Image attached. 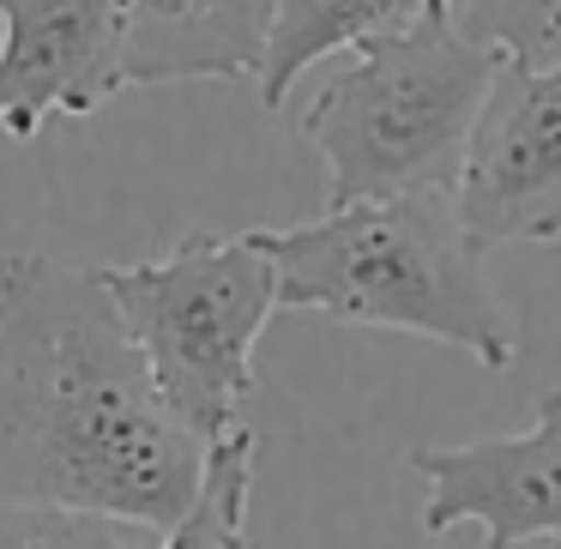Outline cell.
I'll return each instance as SVG.
<instances>
[{"label":"cell","instance_id":"cell-11","mask_svg":"<svg viewBox=\"0 0 561 549\" xmlns=\"http://www.w3.org/2000/svg\"><path fill=\"white\" fill-rule=\"evenodd\" d=\"M447 19L501 61H561V0H447Z\"/></svg>","mask_w":561,"mask_h":549},{"label":"cell","instance_id":"cell-9","mask_svg":"<svg viewBox=\"0 0 561 549\" xmlns=\"http://www.w3.org/2000/svg\"><path fill=\"white\" fill-rule=\"evenodd\" d=\"M435 7L440 0H278L272 49L254 79L260 103L284 110L308 67H320L327 55H356L380 37H399V31H411Z\"/></svg>","mask_w":561,"mask_h":549},{"label":"cell","instance_id":"cell-12","mask_svg":"<svg viewBox=\"0 0 561 549\" xmlns=\"http://www.w3.org/2000/svg\"><path fill=\"white\" fill-rule=\"evenodd\" d=\"M163 537L146 525L91 519V513L0 507V549H158Z\"/></svg>","mask_w":561,"mask_h":549},{"label":"cell","instance_id":"cell-7","mask_svg":"<svg viewBox=\"0 0 561 549\" xmlns=\"http://www.w3.org/2000/svg\"><path fill=\"white\" fill-rule=\"evenodd\" d=\"M411 471L423 477V531L483 525V549H513L531 537L561 544V387L537 399L525 435L416 447Z\"/></svg>","mask_w":561,"mask_h":549},{"label":"cell","instance_id":"cell-3","mask_svg":"<svg viewBox=\"0 0 561 549\" xmlns=\"http://www.w3.org/2000/svg\"><path fill=\"white\" fill-rule=\"evenodd\" d=\"M495 73L501 55L453 25L447 0L399 37L356 49L296 115V134L327 163V199L453 194Z\"/></svg>","mask_w":561,"mask_h":549},{"label":"cell","instance_id":"cell-2","mask_svg":"<svg viewBox=\"0 0 561 549\" xmlns=\"http://www.w3.org/2000/svg\"><path fill=\"white\" fill-rule=\"evenodd\" d=\"M278 266V308H314L344 327H387L513 368L519 339L483 272V248L453 194L327 206L296 230H260Z\"/></svg>","mask_w":561,"mask_h":549},{"label":"cell","instance_id":"cell-4","mask_svg":"<svg viewBox=\"0 0 561 549\" xmlns=\"http://www.w3.org/2000/svg\"><path fill=\"white\" fill-rule=\"evenodd\" d=\"M122 327L146 351L151 380L199 441L242 428L254 392V344L278 308V266L260 230L187 236L158 260L103 266Z\"/></svg>","mask_w":561,"mask_h":549},{"label":"cell","instance_id":"cell-8","mask_svg":"<svg viewBox=\"0 0 561 549\" xmlns=\"http://www.w3.org/2000/svg\"><path fill=\"white\" fill-rule=\"evenodd\" d=\"M278 0H127V85L260 79Z\"/></svg>","mask_w":561,"mask_h":549},{"label":"cell","instance_id":"cell-13","mask_svg":"<svg viewBox=\"0 0 561 549\" xmlns=\"http://www.w3.org/2000/svg\"><path fill=\"white\" fill-rule=\"evenodd\" d=\"M556 549H561V544H556Z\"/></svg>","mask_w":561,"mask_h":549},{"label":"cell","instance_id":"cell-6","mask_svg":"<svg viewBox=\"0 0 561 549\" xmlns=\"http://www.w3.org/2000/svg\"><path fill=\"white\" fill-rule=\"evenodd\" d=\"M127 49V0H0V134L37 139L55 115H98Z\"/></svg>","mask_w":561,"mask_h":549},{"label":"cell","instance_id":"cell-10","mask_svg":"<svg viewBox=\"0 0 561 549\" xmlns=\"http://www.w3.org/2000/svg\"><path fill=\"white\" fill-rule=\"evenodd\" d=\"M248 495H254V428L242 423L224 441H211L194 507L182 513V525L163 531L158 549H254L248 544Z\"/></svg>","mask_w":561,"mask_h":549},{"label":"cell","instance_id":"cell-5","mask_svg":"<svg viewBox=\"0 0 561 549\" xmlns=\"http://www.w3.org/2000/svg\"><path fill=\"white\" fill-rule=\"evenodd\" d=\"M453 206L477 248L561 236V61H501Z\"/></svg>","mask_w":561,"mask_h":549},{"label":"cell","instance_id":"cell-1","mask_svg":"<svg viewBox=\"0 0 561 549\" xmlns=\"http://www.w3.org/2000/svg\"><path fill=\"white\" fill-rule=\"evenodd\" d=\"M206 453L158 392L103 266L0 260V507L91 513L163 537L194 507Z\"/></svg>","mask_w":561,"mask_h":549}]
</instances>
